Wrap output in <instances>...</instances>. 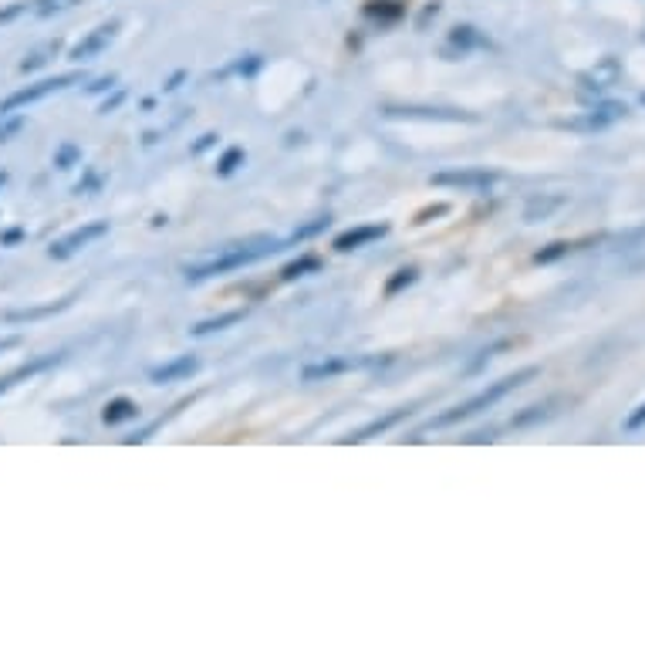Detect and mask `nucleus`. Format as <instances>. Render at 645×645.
<instances>
[{
  "label": "nucleus",
  "instance_id": "obj_4",
  "mask_svg": "<svg viewBox=\"0 0 645 645\" xmlns=\"http://www.w3.org/2000/svg\"><path fill=\"white\" fill-rule=\"evenodd\" d=\"M109 234V223L99 220V223H85V227H79V230H71L68 237H61L58 244L48 247V257L51 260H68V257H75L79 250H85L89 244H95V240H101V237Z\"/></svg>",
  "mask_w": 645,
  "mask_h": 645
},
{
  "label": "nucleus",
  "instance_id": "obj_12",
  "mask_svg": "<svg viewBox=\"0 0 645 645\" xmlns=\"http://www.w3.org/2000/svg\"><path fill=\"white\" fill-rule=\"evenodd\" d=\"M139 416V406H135L132 399H125V396H119V399H111L109 406H105V412H101V419L109 426H119L125 423V419H135Z\"/></svg>",
  "mask_w": 645,
  "mask_h": 645
},
{
  "label": "nucleus",
  "instance_id": "obj_18",
  "mask_svg": "<svg viewBox=\"0 0 645 645\" xmlns=\"http://www.w3.org/2000/svg\"><path fill=\"white\" fill-rule=\"evenodd\" d=\"M71 301H58V304H48V308H31V312H7V322H34V318H45V314H55L61 308H68Z\"/></svg>",
  "mask_w": 645,
  "mask_h": 645
},
{
  "label": "nucleus",
  "instance_id": "obj_6",
  "mask_svg": "<svg viewBox=\"0 0 645 645\" xmlns=\"http://www.w3.org/2000/svg\"><path fill=\"white\" fill-rule=\"evenodd\" d=\"M119 27H122V21H105V24H99L95 31H89L85 34V41H79V45L71 48V61H91V58H99L101 51H109V45L119 37Z\"/></svg>",
  "mask_w": 645,
  "mask_h": 645
},
{
  "label": "nucleus",
  "instance_id": "obj_16",
  "mask_svg": "<svg viewBox=\"0 0 645 645\" xmlns=\"http://www.w3.org/2000/svg\"><path fill=\"white\" fill-rule=\"evenodd\" d=\"M58 48H61V41H48L45 48H37V51H31V55L21 61V71H34V68H41L51 61V55H58Z\"/></svg>",
  "mask_w": 645,
  "mask_h": 645
},
{
  "label": "nucleus",
  "instance_id": "obj_10",
  "mask_svg": "<svg viewBox=\"0 0 645 645\" xmlns=\"http://www.w3.org/2000/svg\"><path fill=\"white\" fill-rule=\"evenodd\" d=\"M625 115V105H619V101H605V105H598V109H591L585 119H575V122H567L571 129H605V125L619 122Z\"/></svg>",
  "mask_w": 645,
  "mask_h": 645
},
{
  "label": "nucleus",
  "instance_id": "obj_25",
  "mask_svg": "<svg viewBox=\"0 0 645 645\" xmlns=\"http://www.w3.org/2000/svg\"><path fill=\"white\" fill-rule=\"evenodd\" d=\"M75 159H79V149H75V145H65V149L58 153L55 166H58V169H68L71 163H75Z\"/></svg>",
  "mask_w": 645,
  "mask_h": 645
},
{
  "label": "nucleus",
  "instance_id": "obj_13",
  "mask_svg": "<svg viewBox=\"0 0 645 645\" xmlns=\"http://www.w3.org/2000/svg\"><path fill=\"white\" fill-rule=\"evenodd\" d=\"M412 409H396V412H389V416H386V419H375V423L372 426H365V429H358L355 436H352V439H355V443H362V439H372V436H382V433H389L392 426L396 423H402V419H406V416H409Z\"/></svg>",
  "mask_w": 645,
  "mask_h": 645
},
{
  "label": "nucleus",
  "instance_id": "obj_11",
  "mask_svg": "<svg viewBox=\"0 0 645 645\" xmlns=\"http://www.w3.org/2000/svg\"><path fill=\"white\" fill-rule=\"evenodd\" d=\"M565 203H567V196H547V193H541V196H531V200H527V206H523V220H527V223H541V220H547L551 213L561 210Z\"/></svg>",
  "mask_w": 645,
  "mask_h": 645
},
{
  "label": "nucleus",
  "instance_id": "obj_24",
  "mask_svg": "<svg viewBox=\"0 0 645 645\" xmlns=\"http://www.w3.org/2000/svg\"><path fill=\"white\" fill-rule=\"evenodd\" d=\"M24 11H27V4H21V0H17V4H7V7H0V27H4V24H11V21H17Z\"/></svg>",
  "mask_w": 645,
  "mask_h": 645
},
{
  "label": "nucleus",
  "instance_id": "obj_30",
  "mask_svg": "<svg viewBox=\"0 0 645 645\" xmlns=\"http://www.w3.org/2000/svg\"><path fill=\"white\" fill-rule=\"evenodd\" d=\"M17 240H21V230H11V234L4 237V244H17Z\"/></svg>",
  "mask_w": 645,
  "mask_h": 645
},
{
  "label": "nucleus",
  "instance_id": "obj_32",
  "mask_svg": "<svg viewBox=\"0 0 645 645\" xmlns=\"http://www.w3.org/2000/svg\"><path fill=\"white\" fill-rule=\"evenodd\" d=\"M0 119H4V111H0Z\"/></svg>",
  "mask_w": 645,
  "mask_h": 645
},
{
  "label": "nucleus",
  "instance_id": "obj_3",
  "mask_svg": "<svg viewBox=\"0 0 645 645\" xmlns=\"http://www.w3.org/2000/svg\"><path fill=\"white\" fill-rule=\"evenodd\" d=\"M81 79H85L81 71H68V75H58V79H45V81H37V85H27V89L14 91V95H7V99L0 101V111L11 115V111H17V109H27V105L48 99V95H58V91L79 85Z\"/></svg>",
  "mask_w": 645,
  "mask_h": 645
},
{
  "label": "nucleus",
  "instance_id": "obj_1",
  "mask_svg": "<svg viewBox=\"0 0 645 645\" xmlns=\"http://www.w3.org/2000/svg\"><path fill=\"white\" fill-rule=\"evenodd\" d=\"M280 250V244L274 237H250L244 244H230L223 247L220 254L210 257V260H200V264H186V278L189 280H203V278H217V274H230V270H240L247 264H257L260 257Z\"/></svg>",
  "mask_w": 645,
  "mask_h": 645
},
{
  "label": "nucleus",
  "instance_id": "obj_5",
  "mask_svg": "<svg viewBox=\"0 0 645 645\" xmlns=\"http://www.w3.org/2000/svg\"><path fill=\"white\" fill-rule=\"evenodd\" d=\"M429 183L446 189H460V193H487L497 183V173H490V169H457V173H436Z\"/></svg>",
  "mask_w": 645,
  "mask_h": 645
},
{
  "label": "nucleus",
  "instance_id": "obj_27",
  "mask_svg": "<svg viewBox=\"0 0 645 645\" xmlns=\"http://www.w3.org/2000/svg\"><path fill=\"white\" fill-rule=\"evenodd\" d=\"M645 426V402L642 406H639V409L632 412V416H629V423H625V429H629V433H635V429H642Z\"/></svg>",
  "mask_w": 645,
  "mask_h": 645
},
{
  "label": "nucleus",
  "instance_id": "obj_31",
  "mask_svg": "<svg viewBox=\"0 0 645 645\" xmlns=\"http://www.w3.org/2000/svg\"><path fill=\"white\" fill-rule=\"evenodd\" d=\"M17 345V338H7V342H0V352H4V348H14Z\"/></svg>",
  "mask_w": 645,
  "mask_h": 645
},
{
  "label": "nucleus",
  "instance_id": "obj_21",
  "mask_svg": "<svg viewBox=\"0 0 645 645\" xmlns=\"http://www.w3.org/2000/svg\"><path fill=\"white\" fill-rule=\"evenodd\" d=\"M240 163H244V149H227L220 159V166H217V173H220V176H230Z\"/></svg>",
  "mask_w": 645,
  "mask_h": 645
},
{
  "label": "nucleus",
  "instance_id": "obj_15",
  "mask_svg": "<svg viewBox=\"0 0 645 645\" xmlns=\"http://www.w3.org/2000/svg\"><path fill=\"white\" fill-rule=\"evenodd\" d=\"M247 312H230V314H220V318H210V322H200L193 328V334H213V332H223V328H230V324L244 322Z\"/></svg>",
  "mask_w": 645,
  "mask_h": 645
},
{
  "label": "nucleus",
  "instance_id": "obj_8",
  "mask_svg": "<svg viewBox=\"0 0 645 645\" xmlns=\"http://www.w3.org/2000/svg\"><path fill=\"white\" fill-rule=\"evenodd\" d=\"M619 79H622V65H619V58H601L598 65L588 68L585 75H581V85L588 91H601V89H612V85H619Z\"/></svg>",
  "mask_w": 645,
  "mask_h": 645
},
{
  "label": "nucleus",
  "instance_id": "obj_14",
  "mask_svg": "<svg viewBox=\"0 0 645 645\" xmlns=\"http://www.w3.org/2000/svg\"><path fill=\"white\" fill-rule=\"evenodd\" d=\"M348 368H352V362H345V358H328V362H318V365L304 368V382L332 378V375H338V372H348Z\"/></svg>",
  "mask_w": 645,
  "mask_h": 645
},
{
  "label": "nucleus",
  "instance_id": "obj_9",
  "mask_svg": "<svg viewBox=\"0 0 645 645\" xmlns=\"http://www.w3.org/2000/svg\"><path fill=\"white\" fill-rule=\"evenodd\" d=\"M386 234H389V227H386V223H368V227H355V230H345V234L334 237V250L348 254V250H358V247H365V244H375V240H382Z\"/></svg>",
  "mask_w": 645,
  "mask_h": 645
},
{
  "label": "nucleus",
  "instance_id": "obj_7",
  "mask_svg": "<svg viewBox=\"0 0 645 645\" xmlns=\"http://www.w3.org/2000/svg\"><path fill=\"white\" fill-rule=\"evenodd\" d=\"M200 368V358L196 355H176L163 362V365L149 368V382L153 386H173V382H186L193 372Z\"/></svg>",
  "mask_w": 645,
  "mask_h": 645
},
{
  "label": "nucleus",
  "instance_id": "obj_19",
  "mask_svg": "<svg viewBox=\"0 0 645 645\" xmlns=\"http://www.w3.org/2000/svg\"><path fill=\"white\" fill-rule=\"evenodd\" d=\"M318 268H322L318 257H301V260H294V264L284 268V280H294V278H301L304 270H318Z\"/></svg>",
  "mask_w": 645,
  "mask_h": 645
},
{
  "label": "nucleus",
  "instance_id": "obj_23",
  "mask_svg": "<svg viewBox=\"0 0 645 645\" xmlns=\"http://www.w3.org/2000/svg\"><path fill=\"white\" fill-rule=\"evenodd\" d=\"M571 247L567 244H551L547 250H541V254H534V264H551V260H557V257H565Z\"/></svg>",
  "mask_w": 645,
  "mask_h": 645
},
{
  "label": "nucleus",
  "instance_id": "obj_17",
  "mask_svg": "<svg viewBox=\"0 0 645 645\" xmlns=\"http://www.w3.org/2000/svg\"><path fill=\"white\" fill-rule=\"evenodd\" d=\"M75 4H81V0H34V14L37 17H55L61 11H71Z\"/></svg>",
  "mask_w": 645,
  "mask_h": 645
},
{
  "label": "nucleus",
  "instance_id": "obj_29",
  "mask_svg": "<svg viewBox=\"0 0 645 645\" xmlns=\"http://www.w3.org/2000/svg\"><path fill=\"white\" fill-rule=\"evenodd\" d=\"M213 139H217V135H213V132H206V135H203V139H200V143H196V149H193V153H203V149H206V145H210Z\"/></svg>",
  "mask_w": 645,
  "mask_h": 645
},
{
  "label": "nucleus",
  "instance_id": "obj_22",
  "mask_svg": "<svg viewBox=\"0 0 645 645\" xmlns=\"http://www.w3.org/2000/svg\"><path fill=\"white\" fill-rule=\"evenodd\" d=\"M547 416H551V402H547V406H531V412L517 416L513 426H531V423H537V419H547Z\"/></svg>",
  "mask_w": 645,
  "mask_h": 645
},
{
  "label": "nucleus",
  "instance_id": "obj_28",
  "mask_svg": "<svg viewBox=\"0 0 645 645\" xmlns=\"http://www.w3.org/2000/svg\"><path fill=\"white\" fill-rule=\"evenodd\" d=\"M111 85H115V75H109V79H99L95 85H89V91H91V95H99V91L111 89Z\"/></svg>",
  "mask_w": 645,
  "mask_h": 645
},
{
  "label": "nucleus",
  "instance_id": "obj_20",
  "mask_svg": "<svg viewBox=\"0 0 645 645\" xmlns=\"http://www.w3.org/2000/svg\"><path fill=\"white\" fill-rule=\"evenodd\" d=\"M412 280H416V270H412V268L396 270V278H392L389 284H386V294H389V298H392V294H399L402 288H409Z\"/></svg>",
  "mask_w": 645,
  "mask_h": 645
},
{
  "label": "nucleus",
  "instance_id": "obj_2",
  "mask_svg": "<svg viewBox=\"0 0 645 645\" xmlns=\"http://www.w3.org/2000/svg\"><path fill=\"white\" fill-rule=\"evenodd\" d=\"M537 375H541V368H537V365L521 368V372H513V375L501 378V382H493L490 389H483L480 396H473V399H467L463 406H457V409H449V412H443V416H436V419H433L429 426H433V429H443V426L463 423V419H470V416H477V412L490 409L493 402H501L503 396H511L513 389L527 386V382H531V378H537Z\"/></svg>",
  "mask_w": 645,
  "mask_h": 645
},
{
  "label": "nucleus",
  "instance_id": "obj_26",
  "mask_svg": "<svg viewBox=\"0 0 645 645\" xmlns=\"http://www.w3.org/2000/svg\"><path fill=\"white\" fill-rule=\"evenodd\" d=\"M21 125H24L21 115H17V119H11V122H4V125H0V143H11V135L17 132Z\"/></svg>",
  "mask_w": 645,
  "mask_h": 645
}]
</instances>
